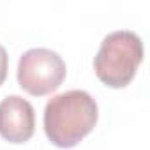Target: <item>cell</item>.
Masks as SVG:
<instances>
[{
	"mask_svg": "<svg viewBox=\"0 0 150 150\" xmlns=\"http://www.w3.org/2000/svg\"><path fill=\"white\" fill-rule=\"evenodd\" d=\"M96 99L85 90H69L51 97L44 108V132L60 148L76 146L97 124Z\"/></svg>",
	"mask_w": 150,
	"mask_h": 150,
	"instance_id": "1",
	"label": "cell"
},
{
	"mask_svg": "<svg viewBox=\"0 0 150 150\" xmlns=\"http://www.w3.org/2000/svg\"><path fill=\"white\" fill-rule=\"evenodd\" d=\"M143 62V42L131 30L108 34L94 58L96 76L111 88L127 87Z\"/></svg>",
	"mask_w": 150,
	"mask_h": 150,
	"instance_id": "2",
	"label": "cell"
},
{
	"mask_svg": "<svg viewBox=\"0 0 150 150\" xmlns=\"http://www.w3.org/2000/svg\"><path fill=\"white\" fill-rule=\"evenodd\" d=\"M64 58L48 48H32L25 51L18 62V83L35 97L55 92L65 80Z\"/></svg>",
	"mask_w": 150,
	"mask_h": 150,
	"instance_id": "3",
	"label": "cell"
},
{
	"mask_svg": "<svg viewBox=\"0 0 150 150\" xmlns=\"http://www.w3.org/2000/svg\"><path fill=\"white\" fill-rule=\"evenodd\" d=\"M35 111L34 106L20 97L7 96L0 103V136L9 143H25L34 136Z\"/></svg>",
	"mask_w": 150,
	"mask_h": 150,
	"instance_id": "4",
	"label": "cell"
},
{
	"mask_svg": "<svg viewBox=\"0 0 150 150\" xmlns=\"http://www.w3.org/2000/svg\"><path fill=\"white\" fill-rule=\"evenodd\" d=\"M7 69H9V57H7L6 48L0 44V85L7 78Z\"/></svg>",
	"mask_w": 150,
	"mask_h": 150,
	"instance_id": "5",
	"label": "cell"
}]
</instances>
